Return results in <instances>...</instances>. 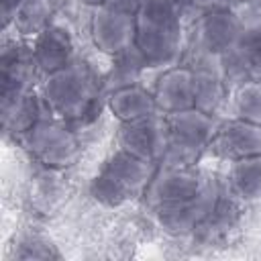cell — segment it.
I'll return each mask as SVG.
<instances>
[{
	"instance_id": "obj_1",
	"label": "cell",
	"mask_w": 261,
	"mask_h": 261,
	"mask_svg": "<svg viewBox=\"0 0 261 261\" xmlns=\"http://www.w3.org/2000/svg\"><path fill=\"white\" fill-rule=\"evenodd\" d=\"M41 96L51 114L69 122L75 130L98 118V86L92 71L82 61H73L63 69L45 75Z\"/></svg>"
},
{
	"instance_id": "obj_2",
	"label": "cell",
	"mask_w": 261,
	"mask_h": 261,
	"mask_svg": "<svg viewBox=\"0 0 261 261\" xmlns=\"http://www.w3.org/2000/svg\"><path fill=\"white\" fill-rule=\"evenodd\" d=\"M181 6L175 0H145L137 16L135 47L149 67L177 65L181 55Z\"/></svg>"
},
{
	"instance_id": "obj_3",
	"label": "cell",
	"mask_w": 261,
	"mask_h": 261,
	"mask_svg": "<svg viewBox=\"0 0 261 261\" xmlns=\"http://www.w3.org/2000/svg\"><path fill=\"white\" fill-rule=\"evenodd\" d=\"M157 169V163L141 159L118 147L102 165L98 175L90 181V196L110 208L122 206L139 196H145V190Z\"/></svg>"
},
{
	"instance_id": "obj_4",
	"label": "cell",
	"mask_w": 261,
	"mask_h": 261,
	"mask_svg": "<svg viewBox=\"0 0 261 261\" xmlns=\"http://www.w3.org/2000/svg\"><path fill=\"white\" fill-rule=\"evenodd\" d=\"M167 120V149L161 163L167 165H196L204 151L210 149L218 124L214 114L200 108L165 114Z\"/></svg>"
},
{
	"instance_id": "obj_5",
	"label": "cell",
	"mask_w": 261,
	"mask_h": 261,
	"mask_svg": "<svg viewBox=\"0 0 261 261\" xmlns=\"http://www.w3.org/2000/svg\"><path fill=\"white\" fill-rule=\"evenodd\" d=\"M20 139L27 151L39 163L53 169L71 165L80 155V141L75 128L53 114L41 118Z\"/></svg>"
},
{
	"instance_id": "obj_6",
	"label": "cell",
	"mask_w": 261,
	"mask_h": 261,
	"mask_svg": "<svg viewBox=\"0 0 261 261\" xmlns=\"http://www.w3.org/2000/svg\"><path fill=\"white\" fill-rule=\"evenodd\" d=\"M220 196H222V192H220L218 184L208 177L204 188L198 194H194L186 200L161 204L153 210H155L157 222L161 224L163 230H167L169 234H190V232H196L198 226L210 216V212L218 204Z\"/></svg>"
},
{
	"instance_id": "obj_7",
	"label": "cell",
	"mask_w": 261,
	"mask_h": 261,
	"mask_svg": "<svg viewBox=\"0 0 261 261\" xmlns=\"http://www.w3.org/2000/svg\"><path fill=\"white\" fill-rule=\"evenodd\" d=\"M245 33V22L228 6H208L196 24L198 49L210 55H224L234 49Z\"/></svg>"
},
{
	"instance_id": "obj_8",
	"label": "cell",
	"mask_w": 261,
	"mask_h": 261,
	"mask_svg": "<svg viewBox=\"0 0 261 261\" xmlns=\"http://www.w3.org/2000/svg\"><path fill=\"white\" fill-rule=\"evenodd\" d=\"M118 147L153 163H161L167 149V120L165 114L155 112L137 120L120 122Z\"/></svg>"
},
{
	"instance_id": "obj_9",
	"label": "cell",
	"mask_w": 261,
	"mask_h": 261,
	"mask_svg": "<svg viewBox=\"0 0 261 261\" xmlns=\"http://www.w3.org/2000/svg\"><path fill=\"white\" fill-rule=\"evenodd\" d=\"M208 177H204L196 165H167L159 163L155 169L147 190L145 200L151 208H157L161 204L186 200L194 194H198Z\"/></svg>"
},
{
	"instance_id": "obj_10",
	"label": "cell",
	"mask_w": 261,
	"mask_h": 261,
	"mask_svg": "<svg viewBox=\"0 0 261 261\" xmlns=\"http://www.w3.org/2000/svg\"><path fill=\"white\" fill-rule=\"evenodd\" d=\"M90 35L94 45L108 55H116L135 45L137 16L130 12L116 10L108 4L94 6L90 20Z\"/></svg>"
},
{
	"instance_id": "obj_11",
	"label": "cell",
	"mask_w": 261,
	"mask_h": 261,
	"mask_svg": "<svg viewBox=\"0 0 261 261\" xmlns=\"http://www.w3.org/2000/svg\"><path fill=\"white\" fill-rule=\"evenodd\" d=\"M37 63L33 57V47L22 43H12L2 49L0 59V102L2 110L16 102L20 96L31 92V82L35 77Z\"/></svg>"
},
{
	"instance_id": "obj_12",
	"label": "cell",
	"mask_w": 261,
	"mask_h": 261,
	"mask_svg": "<svg viewBox=\"0 0 261 261\" xmlns=\"http://www.w3.org/2000/svg\"><path fill=\"white\" fill-rule=\"evenodd\" d=\"M192 69V82H194V104L196 108L216 114L218 108L224 104V98L228 94V88L222 77L220 57L210 55L198 49V53L192 57L190 65Z\"/></svg>"
},
{
	"instance_id": "obj_13",
	"label": "cell",
	"mask_w": 261,
	"mask_h": 261,
	"mask_svg": "<svg viewBox=\"0 0 261 261\" xmlns=\"http://www.w3.org/2000/svg\"><path fill=\"white\" fill-rule=\"evenodd\" d=\"M208 151L228 163L261 155V126L241 118L222 122L218 124Z\"/></svg>"
},
{
	"instance_id": "obj_14",
	"label": "cell",
	"mask_w": 261,
	"mask_h": 261,
	"mask_svg": "<svg viewBox=\"0 0 261 261\" xmlns=\"http://www.w3.org/2000/svg\"><path fill=\"white\" fill-rule=\"evenodd\" d=\"M33 57L37 69L45 75L55 73L75 61V45L71 35L57 24L45 27L33 41Z\"/></svg>"
},
{
	"instance_id": "obj_15",
	"label": "cell",
	"mask_w": 261,
	"mask_h": 261,
	"mask_svg": "<svg viewBox=\"0 0 261 261\" xmlns=\"http://www.w3.org/2000/svg\"><path fill=\"white\" fill-rule=\"evenodd\" d=\"M153 98L157 104V110L161 114H173L188 108H194V82H192V69L188 65H171L167 67L155 88Z\"/></svg>"
},
{
	"instance_id": "obj_16",
	"label": "cell",
	"mask_w": 261,
	"mask_h": 261,
	"mask_svg": "<svg viewBox=\"0 0 261 261\" xmlns=\"http://www.w3.org/2000/svg\"><path fill=\"white\" fill-rule=\"evenodd\" d=\"M108 108L120 122L137 120V118L159 112L155 98H153V92L145 90L139 84L112 90L108 94Z\"/></svg>"
},
{
	"instance_id": "obj_17",
	"label": "cell",
	"mask_w": 261,
	"mask_h": 261,
	"mask_svg": "<svg viewBox=\"0 0 261 261\" xmlns=\"http://www.w3.org/2000/svg\"><path fill=\"white\" fill-rule=\"evenodd\" d=\"M51 110L41 94H35L33 90L20 96L16 102H12L8 108L2 110V126L6 133H12L16 137H22L27 130H31L41 118L49 116Z\"/></svg>"
},
{
	"instance_id": "obj_18",
	"label": "cell",
	"mask_w": 261,
	"mask_h": 261,
	"mask_svg": "<svg viewBox=\"0 0 261 261\" xmlns=\"http://www.w3.org/2000/svg\"><path fill=\"white\" fill-rule=\"evenodd\" d=\"M226 186L234 200L253 202L261 198V155L230 161Z\"/></svg>"
},
{
	"instance_id": "obj_19",
	"label": "cell",
	"mask_w": 261,
	"mask_h": 261,
	"mask_svg": "<svg viewBox=\"0 0 261 261\" xmlns=\"http://www.w3.org/2000/svg\"><path fill=\"white\" fill-rule=\"evenodd\" d=\"M147 67H149V63L143 57V53L135 45H130L128 49L112 55V65L104 77V84L110 92L124 88V86H133V84H137L143 69H147Z\"/></svg>"
},
{
	"instance_id": "obj_20",
	"label": "cell",
	"mask_w": 261,
	"mask_h": 261,
	"mask_svg": "<svg viewBox=\"0 0 261 261\" xmlns=\"http://www.w3.org/2000/svg\"><path fill=\"white\" fill-rule=\"evenodd\" d=\"M53 14V0H20L12 16V24L20 35L35 37L49 27Z\"/></svg>"
},
{
	"instance_id": "obj_21",
	"label": "cell",
	"mask_w": 261,
	"mask_h": 261,
	"mask_svg": "<svg viewBox=\"0 0 261 261\" xmlns=\"http://www.w3.org/2000/svg\"><path fill=\"white\" fill-rule=\"evenodd\" d=\"M232 108H234V118L261 126V82L247 80L245 84L234 88Z\"/></svg>"
},
{
	"instance_id": "obj_22",
	"label": "cell",
	"mask_w": 261,
	"mask_h": 261,
	"mask_svg": "<svg viewBox=\"0 0 261 261\" xmlns=\"http://www.w3.org/2000/svg\"><path fill=\"white\" fill-rule=\"evenodd\" d=\"M220 67H222V77H224L228 92H232L234 88H239L241 84L251 80L249 63H247L243 51L239 49V45L234 49H230L228 53L220 55Z\"/></svg>"
},
{
	"instance_id": "obj_23",
	"label": "cell",
	"mask_w": 261,
	"mask_h": 261,
	"mask_svg": "<svg viewBox=\"0 0 261 261\" xmlns=\"http://www.w3.org/2000/svg\"><path fill=\"white\" fill-rule=\"evenodd\" d=\"M239 49L243 51L249 69H251V80H259L261 82V24H253L247 27L241 41H239Z\"/></svg>"
},
{
	"instance_id": "obj_24",
	"label": "cell",
	"mask_w": 261,
	"mask_h": 261,
	"mask_svg": "<svg viewBox=\"0 0 261 261\" xmlns=\"http://www.w3.org/2000/svg\"><path fill=\"white\" fill-rule=\"evenodd\" d=\"M14 255L18 259H47V257H57V253L53 251L51 243L37 237V234H29L27 239H22L18 243V249L14 251Z\"/></svg>"
},
{
	"instance_id": "obj_25",
	"label": "cell",
	"mask_w": 261,
	"mask_h": 261,
	"mask_svg": "<svg viewBox=\"0 0 261 261\" xmlns=\"http://www.w3.org/2000/svg\"><path fill=\"white\" fill-rule=\"evenodd\" d=\"M145 0H108L106 4L116 8V10H122V12H130V14H137L139 8L143 6Z\"/></svg>"
},
{
	"instance_id": "obj_26",
	"label": "cell",
	"mask_w": 261,
	"mask_h": 261,
	"mask_svg": "<svg viewBox=\"0 0 261 261\" xmlns=\"http://www.w3.org/2000/svg\"><path fill=\"white\" fill-rule=\"evenodd\" d=\"M18 4H20V0H0L2 24H4V27H10V24H12V16H14Z\"/></svg>"
},
{
	"instance_id": "obj_27",
	"label": "cell",
	"mask_w": 261,
	"mask_h": 261,
	"mask_svg": "<svg viewBox=\"0 0 261 261\" xmlns=\"http://www.w3.org/2000/svg\"><path fill=\"white\" fill-rule=\"evenodd\" d=\"M181 8H196V6H212L214 0H175Z\"/></svg>"
},
{
	"instance_id": "obj_28",
	"label": "cell",
	"mask_w": 261,
	"mask_h": 261,
	"mask_svg": "<svg viewBox=\"0 0 261 261\" xmlns=\"http://www.w3.org/2000/svg\"><path fill=\"white\" fill-rule=\"evenodd\" d=\"M82 2H86V4H90V6H102V4H106L108 0H82Z\"/></svg>"
}]
</instances>
